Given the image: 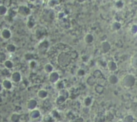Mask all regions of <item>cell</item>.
<instances>
[{"label": "cell", "instance_id": "4", "mask_svg": "<svg viewBox=\"0 0 137 122\" xmlns=\"http://www.w3.org/2000/svg\"><path fill=\"white\" fill-rule=\"evenodd\" d=\"M1 90V84H0V91Z\"/></svg>", "mask_w": 137, "mask_h": 122}, {"label": "cell", "instance_id": "1", "mask_svg": "<svg viewBox=\"0 0 137 122\" xmlns=\"http://www.w3.org/2000/svg\"><path fill=\"white\" fill-rule=\"evenodd\" d=\"M3 86H4V88H5V89H9L10 88H11V83L9 81H7V80H5L4 81V82H3Z\"/></svg>", "mask_w": 137, "mask_h": 122}, {"label": "cell", "instance_id": "3", "mask_svg": "<svg viewBox=\"0 0 137 122\" xmlns=\"http://www.w3.org/2000/svg\"><path fill=\"white\" fill-rule=\"evenodd\" d=\"M5 11H6V9H5V7H4V6H0V15H4L5 13Z\"/></svg>", "mask_w": 137, "mask_h": 122}, {"label": "cell", "instance_id": "2", "mask_svg": "<svg viewBox=\"0 0 137 122\" xmlns=\"http://www.w3.org/2000/svg\"><path fill=\"white\" fill-rule=\"evenodd\" d=\"M2 36L4 37V38H8L10 37V32L7 30H4V31L2 32Z\"/></svg>", "mask_w": 137, "mask_h": 122}]
</instances>
